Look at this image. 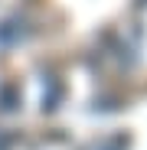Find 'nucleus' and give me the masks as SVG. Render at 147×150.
I'll list each match as a JSON object with an SVG mask.
<instances>
[{
    "label": "nucleus",
    "mask_w": 147,
    "mask_h": 150,
    "mask_svg": "<svg viewBox=\"0 0 147 150\" xmlns=\"http://www.w3.org/2000/svg\"><path fill=\"white\" fill-rule=\"evenodd\" d=\"M147 98V0H0V150H124Z\"/></svg>",
    "instance_id": "obj_1"
}]
</instances>
